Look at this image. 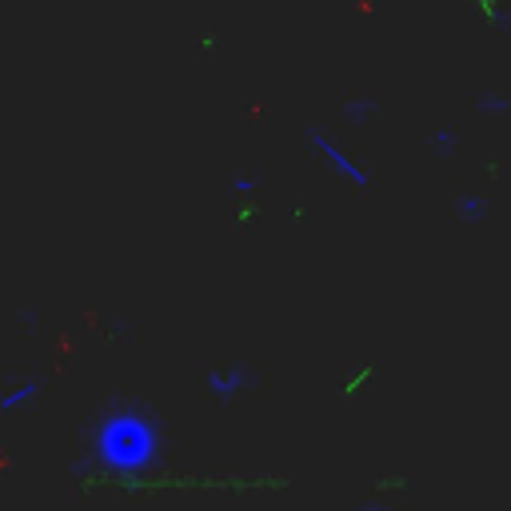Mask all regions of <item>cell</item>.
<instances>
[{"mask_svg": "<svg viewBox=\"0 0 511 511\" xmlns=\"http://www.w3.org/2000/svg\"><path fill=\"white\" fill-rule=\"evenodd\" d=\"M84 455L72 460V479H116L136 483L164 468L168 460V423L140 399L112 396L84 423Z\"/></svg>", "mask_w": 511, "mask_h": 511, "instance_id": "cell-1", "label": "cell"}, {"mask_svg": "<svg viewBox=\"0 0 511 511\" xmlns=\"http://www.w3.org/2000/svg\"><path fill=\"white\" fill-rule=\"evenodd\" d=\"M303 140H308V148L316 152L319 160H324V168L332 176H340L343 184H351L356 192H367L372 188V172H367L364 164H359L356 156H351L348 148H343L335 136H327L324 128H303Z\"/></svg>", "mask_w": 511, "mask_h": 511, "instance_id": "cell-2", "label": "cell"}, {"mask_svg": "<svg viewBox=\"0 0 511 511\" xmlns=\"http://www.w3.org/2000/svg\"><path fill=\"white\" fill-rule=\"evenodd\" d=\"M256 383H260V375H256L252 364H244V359H236V364H224V367H208L204 372V391L212 396V404H232L236 396H244V391H252Z\"/></svg>", "mask_w": 511, "mask_h": 511, "instance_id": "cell-3", "label": "cell"}, {"mask_svg": "<svg viewBox=\"0 0 511 511\" xmlns=\"http://www.w3.org/2000/svg\"><path fill=\"white\" fill-rule=\"evenodd\" d=\"M40 391H44V380H40V375H24V380H16L8 391H0V415H12V412L32 407L40 399Z\"/></svg>", "mask_w": 511, "mask_h": 511, "instance_id": "cell-4", "label": "cell"}, {"mask_svg": "<svg viewBox=\"0 0 511 511\" xmlns=\"http://www.w3.org/2000/svg\"><path fill=\"white\" fill-rule=\"evenodd\" d=\"M452 212H455V220H460V224L476 228V224L487 220V212H491V200H487L483 192H460V196H455V204H452Z\"/></svg>", "mask_w": 511, "mask_h": 511, "instance_id": "cell-5", "label": "cell"}, {"mask_svg": "<svg viewBox=\"0 0 511 511\" xmlns=\"http://www.w3.org/2000/svg\"><path fill=\"white\" fill-rule=\"evenodd\" d=\"M375 116H380V100L375 96H348L340 104V120L348 128H367Z\"/></svg>", "mask_w": 511, "mask_h": 511, "instance_id": "cell-6", "label": "cell"}, {"mask_svg": "<svg viewBox=\"0 0 511 511\" xmlns=\"http://www.w3.org/2000/svg\"><path fill=\"white\" fill-rule=\"evenodd\" d=\"M471 8H476L479 24L491 32H511V8L503 4V0H468Z\"/></svg>", "mask_w": 511, "mask_h": 511, "instance_id": "cell-7", "label": "cell"}, {"mask_svg": "<svg viewBox=\"0 0 511 511\" xmlns=\"http://www.w3.org/2000/svg\"><path fill=\"white\" fill-rule=\"evenodd\" d=\"M455 148H460V132L455 128H431L428 132V152L436 160H452Z\"/></svg>", "mask_w": 511, "mask_h": 511, "instance_id": "cell-8", "label": "cell"}, {"mask_svg": "<svg viewBox=\"0 0 511 511\" xmlns=\"http://www.w3.org/2000/svg\"><path fill=\"white\" fill-rule=\"evenodd\" d=\"M256 192H260V176L240 172L236 180H232V196H236V200H248V196H256Z\"/></svg>", "mask_w": 511, "mask_h": 511, "instance_id": "cell-9", "label": "cell"}, {"mask_svg": "<svg viewBox=\"0 0 511 511\" xmlns=\"http://www.w3.org/2000/svg\"><path fill=\"white\" fill-rule=\"evenodd\" d=\"M476 108L479 112H511V96H503V92H479Z\"/></svg>", "mask_w": 511, "mask_h": 511, "instance_id": "cell-10", "label": "cell"}, {"mask_svg": "<svg viewBox=\"0 0 511 511\" xmlns=\"http://www.w3.org/2000/svg\"><path fill=\"white\" fill-rule=\"evenodd\" d=\"M364 511H388V507H364Z\"/></svg>", "mask_w": 511, "mask_h": 511, "instance_id": "cell-11", "label": "cell"}]
</instances>
